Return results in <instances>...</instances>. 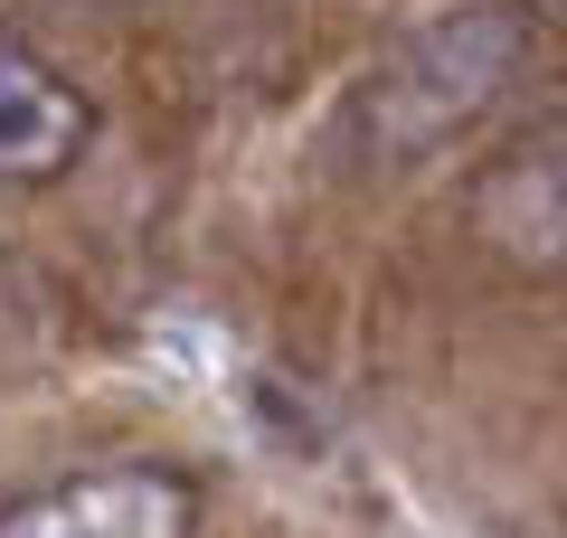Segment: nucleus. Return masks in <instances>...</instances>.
<instances>
[{"label": "nucleus", "mask_w": 567, "mask_h": 538, "mask_svg": "<svg viewBox=\"0 0 567 538\" xmlns=\"http://www.w3.org/2000/svg\"><path fill=\"white\" fill-rule=\"evenodd\" d=\"M511 66H520V20H502V10H464V20L416 29V39L379 66L369 114H379V133L398 142V152H425V142H445L454 123L483 114V104L502 95Z\"/></svg>", "instance_id": "f257e3e1"}, {"label": "nucleus", "mask_w": 567, "mask_h": 538, "mask_svg": "<svg viewBox=\"0 0 567 538\" xmlns=\"http://www.w3.org/2000/svg\"><path fill=\"white\" fill-rule=\"evenodd\" d=\"M0 538H199V492L171 463H95L0 510Z\"/></svg>", "instance_id": "f03ea898"}, {"label": "nucleus", "mask_w": 567, "mask_h": 538, "mask_svg": "<svg viewBox=\"0 0 567 538\" xmlns=\"http://www.w3.org/2000/svg\"><path fill=\"white\" fill-rule=\"evenodd\" d=\"M473 227L511 265L567 275V114L483 161V179H473Z\"/></svg>", "instance_id": "7ed1b4c3"}, {"label": "nucleus", "mask_w": 567, "mask_h": 538, "mask_svg": "<svg viewBox=\"0 0 567 538\" xmlns=\"http://www.w3.org/2000/svg\"><path fill=\"white\" fill-rule=\"evenodd\" d=\"M95 142V104L58 76L29 39L0 29V179L10 189H39V179H66Z\"/></svg>", "instance_id": "20e7f679"}]
</instances>
